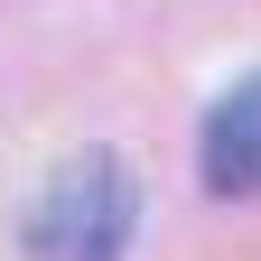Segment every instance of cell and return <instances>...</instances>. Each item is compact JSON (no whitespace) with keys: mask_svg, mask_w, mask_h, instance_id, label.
<instances>
[{"mask_svg":"<svg viewBox=\"0 0 261 261\" xmlns=\"http://www.w3.org/2000/svg\"><path fill=\"white\" fill-rule=\"evenodd\" d=\"M140 233V177L121 149H75L38 177L19 215V252L28 261H121Z\"/></svg>","mask_w":261,"mask_h":261,"instance_id":"obj_1","label":"cell"},{"mask_svg":"<svg viewBox=\"0 0 261 261\" xmlns=\"http://www.w3.org/2000/svg\"><path fill=\"white\" fill-rule=\"evenodd\" d=\"M196 168H205V196H224V205L261 196V75H243V84L205 112V149H196Z\"/></svg>","mask_w":261,"mask_h":261,"instance_id":"obj_2","label":"cell"}]
</instances>
